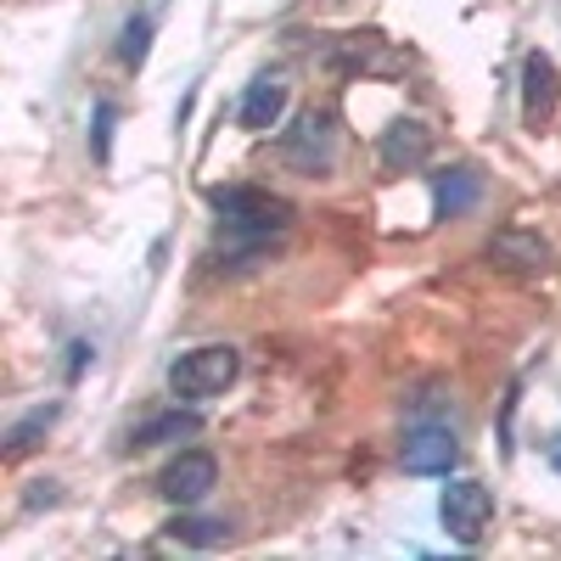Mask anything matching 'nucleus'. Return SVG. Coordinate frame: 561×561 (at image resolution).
<instances>
[{
  "instance_id": "1",
  "label": "nucleus",
  "mask_w": 561,
  "mask_h": 561,
  "mask_svg": "<svg viewBox=\"0 0 561 561\" xmlns=\"http://www.w3.org/2000/svg\"><path fill=\"white\" fill-rule=\"evenodd\" d=\"M214 208H219L225 237L242 242L248 253H259L264 242H275V237L293 230V203L259 192V185H225V192H214Z\"/></svg>"
},
{
  "instance_id": "2",
  "label": "nucleus",
  "mask_w": 561,
  "mask_h": 561,
  "mask_svg": "<svg viewBox=\"0 0 561 561\" xmlns=\"http://www.w3.org/2000/svg\"><path fill=\"white\" fill-rule=\"evenodd\" d=\"M237 370H242L237 348H230V343H208V348H192V354H180L169 365V388L180 399L203 404V399H214V393H225L230 382H237Z\"/></svg>"
},
{
  "instance_id": "3",
  "label": "nucleus",
  "mask_w": 561,
  "mask_h": 561,
  "mask_svg": "<svg viewBox=\"0 0 561 561\" xmlns=\"http://www.w3.org/2000/svg\"><path fill=\"white\" fill-rule=\"evenodd\" d=\"M438 523L449 528L455 545H478V539L489 534V523H494V494H489V483H478V478L444 483V494H438Z\"/></svg>"
},
{
  "instance_id": "4",
  "label": "nucleus",
  "mask_w": 561,
  "mask_h": 561,
  "mask_svg": "<svg viewBox=\"0 0 561 561\" xmlns=\"http://www.w3.org/2000/svg\"><path fill=\"white\" fill-rule=\"evenodd\" d=\"M280 163L293 174H332L337 163V129L325 113H304L287 135H280Z\"/></svg>"
},
{
  "instance_id": "5",
  "label": "nucleus",
  "mask_w": 561,
  "mask_h": 561,
  "mask_svg": "<svg viewBox=\"0 0 561 561\" xmlns=\"http://www.w3.org/2000/svg\"><path fill=\"white\" fill-rule=\"evenodd\" d=\"M399 460L415 478H449L455 460H460V438H455L449 421H415L399 444Z\"/></svg>"
},
{
  "instance_id": "6",
  "label": "nucleus",
  "mask_w": 561,
  "mask_h": 561,
  "mask_svg": "<svg viewBox=\"0 0 561 561\" xmlns=\"http://www.w3.org/2000/svg\"><path fill=\"white\" fill-rule=\"evenodd\" d=\"M214 483H219V460H214L208 449L174 455V460L163 466V478H158L163 500H174V505H203V500L214 494Z\"/></svg>"
},
{
  "instance_id": "7",
  "label": "nucleus",
  "mask_w": 561,
  "mask_h": 561,
  "mask_svg": "<svg viewBox=\"0 0 561 561\" xmlns=\"http://www.w3.org/2000/svg\"><path fill=\"white\" fill-rule=\"evenodd\" d=\"M556 96H561V84H556V62H550L545 51H534V57L523 62V113H528V124H534V129L556 113Z\"/></svg>"
},
{
  "instance_id": "8",
  "label": "nucleus",
  "mask_w": 561,
  "mask_h": 561,
  "mask_svg": "<svg viewBox=\"0 0 561 561\" xmlns=\"http://www.w3.org/2000/svg\"><path fill=\"white\" fill-rule=\"evenodd\" d=\"M489 264L517 270V275H534V270L550 264V248L534 237V230H500V237L489 242Z\"/></svg>"
},
{
  "instance_id": "9",
  "label": "nucleus",
  "mask_w": 561,
  "mask_h": 561,
  "mask_svg": "<svg viewBox=\"0 0 561 561\" xmlns=\"http://www.w3.org/2000/svg\"><path fill=\"white\" fill-rule=\"evenodd\" d=\"M427 152H433L427 124H415V118L388 124V135H382V163L388 169H415V163H427Z\"/></svg>"
},
{
  "instance_id": "10",
  "label": "nucleus",
  "mask_w": 561,
  "mask_h": 561,
  "mask_svg": "<svg viewBox=\"0 0 561 561\" xmlns=\"http://www.w3.org/2000/svg\"><path fill=\"white\" fill-rule=\"evenodd\" d=\"M280 113H287V79H270V73H264V79L248 84L237 118H242V129H270Z\"/></svg>"
},
{
  "instance_id": "11",
  "label": "nucleus",
  "mask_w": 561,
  "mask_h": 561,
  "mask_svg": "<svg viewBox=\"0 0 561 561\" xmlns=\"http://www.w3.org/2000/svg\"><path fill=\"white\" fill-rule=\"evenodd\" d=\"M483 203V174L478 169H449L438 174V214L444 219H466Z\"/></svg>"
},
{
  "instance_id": "12",
  "label": "nucleus",
  "mask_w": 561,
  "mask_h": 561,
  "mask_svg": "<svg viewBox=\"0 0 561 561\" xmlns=\"http://www.w3.org/2000/svg\"><path fill=\"white\" fill-rule=\"evenodd\" d=\"M185 433H197V415L192 410H169V415H152L147 427H135L129 444L135 449H152V444H169V438H185Z\"/></svg>"
},
{
  "instance_id": "13",
  "label": "nucleus",
  "mask_w": 561,
  "mask_h": 561,
  "mask_svg": "<svg viewBox=\"0 0 561 561\" xmlns=\"http://www.w3.org/2000/svg\"><path fill=\"white\" fill-rule=\"evenodd\" d=\"M57 415H62V404H39V410H28V415L18 421V427L7 433V455H12V460H18V455H28L45 433H51V421H57Z\"/></svg>"
},
{
  "instance_id": "14",
  "label": "nucleus",
  "mask_w": 561,
  "mask_h": 561,
  "mask_svg": "<svg viewBox=\"0 0 561 561\" xmlns=\"http://www.w3.org/2000/svg\"><path fill=\"white\" fill-rule=\"evenodd\" d=\"M147 51H152V18H129L124 23V39H118V57L129 68H140V62H147Z\"/></svg>"
},
{
  "instance_id": "15",
  "label": "nucleus",
  "mask_w": 561,
  "mask_h": 561,
  "mask_svg": "<svg viewBox=\"0 0 561 561\" xmlns=\"http://www.w3.org/2000/svg\"><path fill=\"white\" fill-rule=\"evenodd\" d=\"M169 539H185V545H219V539H225V523H203V517H174V523H169Z\"/></svg>"
},
{
  "instance_id": "16",
  "label": "nucleus",
  "mask_w": 561,
  "mask_h": 561,
  "mask_svg": "<svg viewBox=\"0 0 561 561\" xmlns=\"http://www.w3.org/2000/svg\"><path fill=\"white\" fill-rule=\"evenodd\" d=\"M113 118H118L113 102H96V124H90V135H96V158H102V163L113 158Z\"/></svg>"
},
{
  "instance_id": "17",
  "label": "nucleus",
  "mask_w": 561,
  "mask_h": 561,
  "mask_svg": "<svg viewBox=\"0 0 561 561\" xmlns=\"http://www.w3.org/2000/svg\"><path fill=\"white\" fill-rule=\"evenodd\" d=\"M84 359H90V343H73V354H68V377H79Z\"/></svg>"
},
{
  "instance_id": "18",
  "label": "nucleus",
  "mask_w": 561,
  "mask_h": 561,
  "mask_svg": "<svg viewBox=\"0 0 561 561\" xmlns=\"http://www.w3.org/2000/svg\"><path fill=\"white\" fill-rule=\"evenodd\" d=\"M550 460H556V472H561V438H556V449H550Z\"/></svg>"
}]
</instances>
